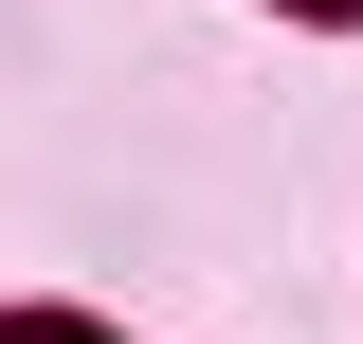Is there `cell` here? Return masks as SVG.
Returning a JSON list of instances; mask_svg holds the SVG:
<instances>
[{"mask_svg":"<svg viewBox=\"0 0 363 344\" xmlns=\"http://www.w3.org/2000/svg\"><path fill=\"white\" fill-rule=\"evenodd\" d=\"M18 344H91V326H18Z\"/></svg>","mask_w":363,"mask_h":344,"instance_id":"cell-1","label":"cell"}]
</instances>
